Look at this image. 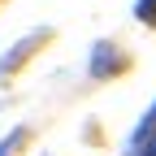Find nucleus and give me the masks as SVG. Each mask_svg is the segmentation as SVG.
Listing matches in <instances>:
<instances>
[{
    "mask_svg": "<svg viewBox=\"0 0 156 156\" xmlns=\"http://www.w3.org/2000/svg\"><path fill=\"white\" fill-rule=\"evenodd\" d=\"M108 65H113V52H108V44H100V52L91 61V74H108Z\"/></svg>",
    "mask_w": 156,
    "mask_h": 156,
    "instance_id": "2",
    "label": "nucleus"
},
{
    "mask_svg": "<svg viewBox=\"0 0 156 156\" xmlns=\"http://www.w3.org/2000/svg\"><path fill=\"white\" fill-rule=\"evenodd\" d=\"M130 156H156V130L143 134V139H134L130 143Z\"/></svg>",
    "mask_w": 156,
    "mask_h": 156,
    "instance_id": "1",
    "label": "nucleus"
},
{
    "mask_svg": "<svg viewBox=\"0 0 156 156\" xmlns=\"http://www.w3.org/2000/svg\"><path fill=\"white\" fill-rule=\"evenodd\" d=\"M17 143H22V130H17L13 139H5V143H0V156H13V147H17Z\"/></svg>",
    "mask_w": 156,
    "mask_h": 156,
    "instance_id": "4",
    "label": "nucleus"
},
{
    "mask_svg": "<svg viewBox=\"0 0 156 156\" xmlns=\"http://www.w3.org/2000/svg\"><path fill=\"white\" fill-rule=\"evenodd\" d=\"M143 17V22H156V0H139V9H134Z\"/></svg>",
    "mask_w": 156,
    "mask_h": 156,
    "instance_id": "3",
    "label": "nucleus"
}]
</instances>
